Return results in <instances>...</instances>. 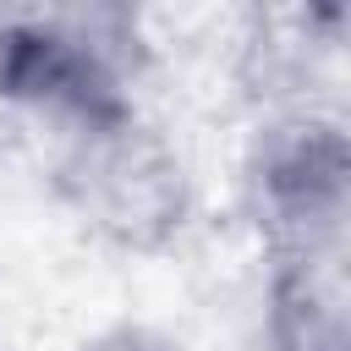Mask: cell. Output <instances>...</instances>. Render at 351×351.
Segmentation results:
<instances>
[{"instance_id":"cell-1","label":"cell","mask_w":351,"mask_h":351,"mask_svg":"<svg viewBox=\"0 0 351 351\" xmlns=\"http://www.w3.org/2000/svg\"><path fill=\"white\" fill-rule=\"evenodd\" d=\"M71 186L82 214L121 241H159L181 225V165L165 143L132 126V115L82 126Z\"/></svg>"},{"instance_id":"cell-2","label":"cell","mask_w":351,"mask_h":351,"mask_svg":"<svg viewBox=\"0 0 351 351\" xmlns=\"http://www.w3.org/2000/svg\"><path fill=\"white\" fill-rule=\"evenodd\" d=\"M258 225L274 230L285 258L296 252H335L346 219V143L329 126H285L263 143L252 170Z\"/></svg>"},{"instance_id":"cell-3","label":"cell","mask_w":351,"mask_h":351,"mask_svg":"<svg viewBox=\"0 0 351 351\" xmlns=\"http://www.w3.org/2000/svg\"><path fill=\"white\" fill-rule=\"evenodd\" d=\"M280 351H346V269L335 252H296L274 280Z\"/></svg>"},{"instance_id":"cell-4","label":"cell","mask_w":351,"mask_h":351,"mask_svg":"<svg viewBox=\"0 0 351 351\" xmlns=\"http://www.w3.org/2000/svg\"><path fill=\"white\" fill-rule=\"evenodd\" d=\"M88 351H170V346H165V340H154V335H143V329H115V335L93 340Z\"/></svg>"}]
</instances>
